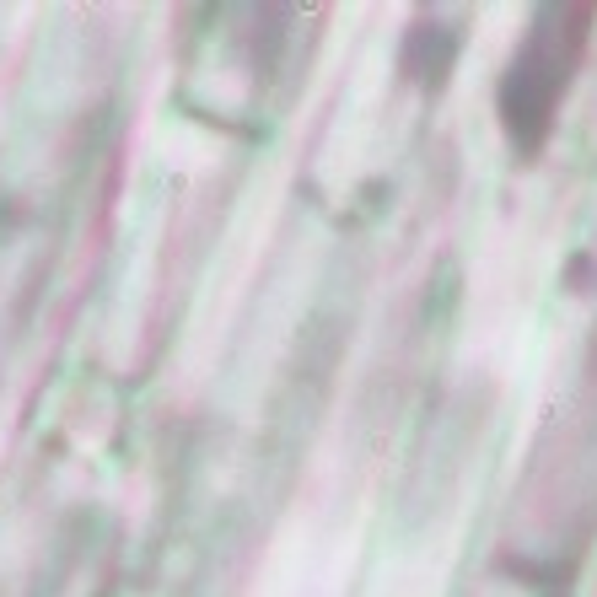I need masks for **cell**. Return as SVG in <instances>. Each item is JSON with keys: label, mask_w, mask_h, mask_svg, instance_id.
Wrapping results in <instances>:
<instances>
[{"label": "cell", "mask_w": 597, "mask_h": 597, "mask_svg": "<svg viewBox=\"0 0 597 597\" xmlns=\"http://www.w3.org/2000/svg\"><path fill=\"white\" fill-rule=\"evenodd\" d=\"M581 22H587V11H543V22L533 27L528 49L512 60V76L500 81L506 129H512V140L528 145V151L549 135L559 92H565V81H571V65H576L581 38H587Z\"/></svg>", "instance_id": "6da1fadb"}]
</instances>
